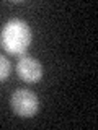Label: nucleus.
<instances>
[{
    "mask_svg": "<svg viewBox=\"0 0 98 130\" xmlns=\"http://www.w3.org/2000/svg\"><path fill=\"white\" fill-rule=\"evenodd\" d=\"M31 44V29L23 20H10L0 31V47L10 55H23Z\"/></svg>",
    "mask_w": 98,
    "mask_h": 130,
    "instance_id": "1",
    "label": "nucleus"
},
{
    "mask_svg": "<svg viewBox=\"0 0 98 130\" xmlns=\"http://www.w3.org/2000/svg\"><path fill=\"white\" fill-rule=\"evenodd\" d=\"M11 109L20 117H33L39 109V99L31 89L20 88L10 98Z\"/></svg>",
    "mask_w": 98,
    "mask_h": 130,
    "instance_id": "2",
    "label": "nucleus"
},
{
    "mask_svg": "<svg viewBox=\"0 0 98 130\" xmlns=\"http://www.w3.org/2000/svg\"><path fill=\"white\" fill-rule=\"evenodd\" d=\"M16 73L26 83H38L43 76V65L34 57L21 55L16 62Z\"/></svg>",
    "mask_w": 98,
    "mask_h": 130,
    "instance_id": "3",
    "label": "nucleus"
},
{
    "mask_svg": "<svg viewBox=\"0 0 98 130\" xmlns=\"http://www.w3.org/2000/svg\"><path fill=\"white\" fill-rule=\"evenodd\" d=\"M10 70H11L10 60H8L5 55H0V83H2V81H5V80L8 78Z\"/></svg>",
    "mask_w": 98,
    "mask_h": 130,
    "instance_id": "4",
    "label": "nucleus"
}]
</instances>
